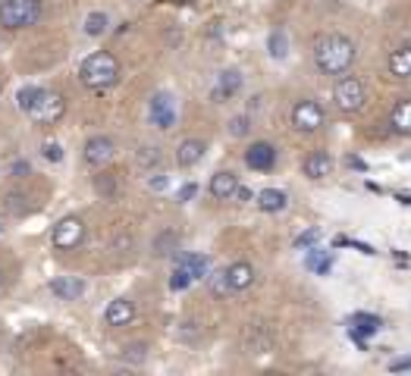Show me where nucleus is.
Here are the masks:
<instances>
[{
    "label": "nucleus",
    "instance_id": "nucleus-1",
    "mask_svg": "<svg viewBox=\"0 0 411 376\" xmlns=\"http://www.w3.org/2000/svg\"><path fill=\"white\" fill-rule=\"evenodd\" d=\"M314 63L323 75H345L355 63V41L345 35H321L314 41Z\"/></svg>",
    "mask_w": 411,
    "mask_h": 376
},
{
    "label": "nucleus",
    "instance_id": "nucleus-2",
    "mask_svg": "<svg viewBox=\"0 0 411 376\" xmlns=\"http://www.w3.org/2000/svg\"><path fill=\"white\" fill-rule=\"evenodd\" d=\"M79 82L91 91L113 88V85L120 82V60L113 57L110 51L91 53V57L82 60V66H79Z\"/></svg>",
    "mask_w": 411,
    "mask_h": 376
},
{
    "label": "nucleus",
    "instance_id": "nucleus-3",
    "mask_svg": "<svg viewBox=\"0 0 411 376\" xmlns=\"http://www.w3.org/2000/svg\"><path fill=\"white\" fill-rule=\"evenodd\" d=\"M41 19V0H3L0 3V25L10 32L38 25Z\"/></svg>",
    "mask_w": 411,
    "mask_h": 376
},
{
    "label": "nucleus",
    "instance_id": "nucleus-4",
    "mask_svg": "<svg viewBox=\"0 0 411 376\" xmlns=\"http://www.w3.org/2000/svg\"><path fill=\"white\" fill-rule=\"evenodd\" d=\"M333 101H336L339 113H358L367 101L364 82L355 79V75H339V82L333 85Z\"/></svg>",
    "mask_w": 411,
    "mask_h": 376
},
{
    "label": "nucleus",
    "instance_id": "nucleus-5",
    "mask_svg": "<svg viewBox=\"0 0 411 376\" xmlns=\"http://www.w3.org/2000/svg\"><path fill=\"white\" fill-rule=\"evenodd\" d=\"M292 125H295L299 132H317V129H323V125H327V110H323V103L311 101V97L299 101L292 107Z\"/></svg>",
    "mask_w": 411,
    "mask_h": 376
},
{
    "label": "nucleus",
    "instance_id": "nucleus-6",
    "mask_svg": "<svg viewBox=\"0 0 411 376\" xmlns=\"http://www.w3.org/2000/svg\"><path fill=\"white\" fill-rule=\"evenodd\" d=\"M51 242H53V248H60V251L79 248V245L85 242V220L82 216H63V220L53 226Z\"/></svg>",
    "mask_w": 411,
    "mask_h": 376
},
{
    "label": "nucleus",
    "instance_id": "nucleus-7",
    "mask_svg": "<svg viewBox=\"0 0 411 376\" xmlns=\"http://www.w3.org/2000/svg\"><path fill=\"white\" fill-rule=\"evenodd\" d=\"M63 113H66L63 95H57V91H41V97H38V103L29 110V116L41 125H53L63 119Z\"/></svg>",
    "mask_w": 411,
    "mask_h": 376
},
{
    "label": "nucleus",
    "instance_id": "nucleus-8",
    "mask_svg": "<svg viewBox=\"0 0 411 376\" xmlns=\"http://www.w3.org/2000/svg\"><path fill=\"white\" fill-rule=\"evenodd\" d=\"M113 154H116V145H113L110 135H95V138L85 141V163L88 166H107V163L113 160Z\"/></svg>",
    "mask_w": 411,
    "mask_h": 376
},
{
    "label": "nucleus",
    "instance_id": "nucleus-9",
    "mask_svg": "<svg viewBox=\"0 0 411 376\" xmlns=\"http://www.w3.org/2000/svg\"><path fill=\"white\" fill-rule=\"evenodd\" d=\"M245 163L258 173H270L277 166V148L270 141H254L251 148L245 151Z\"/></svg>",
    "mask_w": 411,
    "mask_h": 376
},
{
    "label": "nucleus",
    "instance_id": "nucleus-10",
    "mask_svg": "<svg viewBox=\"0 0 411 376\" xmlns=\"http://www.w3.org/2000/svg\"><path fill=\"white\" fill-rule=\"evenodd\" d=\"M151 123L158 125V129H173V123H176V107H173V97L170 95H154L151 97Z\"/></svg>",
    "mask_w": 411,
    "mask_h": 376
},
{
    "label": "nucleus",
    "instance_id": "nucleus-11",
    "mask_svg": "<svg viewBox=\"0 0 411 376\" xmlns=\"http://www.w3.org/2000/svg\"><path fill=\"white\" fill-rule=\"evenodd\" d=\"M242 91V73L239 69H223V73L217 75V85H214V91H210V97L217 103L229 101V97H236Z\"/></svg>",
    "mask_w": 411,
    "mask_h": 376
},
{
    "label": "nucleus",
    "instance_id": "nucleus-12",
    "mask_svg": "<svg viewBox=\"0 0 411 376\" xmlns=\"http://www.w3.org/2000/svg\"><path fill=\"white\" fill-rule=\"evenodd\" d=\"M226 282H229V292H245V288L254 286V266L248 260H236L223 270Z\"/></svg>",
    "mask_w": 411,
    "mask_h": 376
},
{
    "label": "nucleus",
    "instance_id": "nucleus-13",
    "mask_svg": "<svg viewBox=\"0 0 411 376\" xmlns=\"http://www.w3.org/2000/svg\"><path fill=\"white\" fill-rule=\"evenodd\" d=\"M204 151H208V145H204L201 138H186V141H179V148H176V163H179L182 170H188V166L204 160Z\"/></svg>",
    "mask_w": 411,
    "mask_h": 376
},
{
    "label": "nucleus",
    "instance_id": "nucleus-14",
    "mask_svg": "<svg viewBox=\"0 0 411 376\" xmlns=\"http://www.w3.org/2000/svg\"><path fill=\"white\" fill-rule=\"evenodd\" d=\"M301 170H305L308 179H327L333 173V157L327 151H311L305 157V163H301Z\"/></svg>",
    "mask_w": 411,
    "mask_h": 376
},
{
    "label": "nucleus",
    "instance_id": "nucleus-15",
    "mask_svg": "<svg viewBox=\"0 0 411 376\" xmlns=\"http://www.w3.org/2000/svg\"><path fill=\"white\" fill-rule=\"evenodd\" d=\"M51 292L57 298H63V301H75V298L85 295V279H79V276H57L51 282Z\"/></svg>",
    "mask_w": 411,
    "mask_h": 376
},
{
    "label": "nucleus",
    "instance_id": "nucleus-16",
    "mask_svg": "<svg viewBox=\"0 0 411 376\" xmlns=\"http://www.w3.org/2000/svg\"><path fill=\"white\" fill-rule=\"evenodd\" d=\"M107 326H129L135 320V304L129 298H116V301L107 304V314H104Z\"/></svg>",
    "mask_w": 411,
    "mask_h": 376
},
{
    "label": "nucleus",
    "instance_id": "nucleus-17",
    "mask_svg": "<svg viewBox=\"0 0 411 376\" xmlns=\"http://www.w3.org/2000/svg\"><path fill=\"white\" fill-rule=\"evenodd\" d=\"M179 242H182V236L176 229H164V232H158L154 242H151V254H154V258H173V254L179 251Z\"/></svg>",
    "mask_w": 411,
    "mask_h": 376
},
{
    "label": "nucleus",
    "instance_id": "nucleus-18",
    "mask_svg": "<svg viewBox=\"0 0 411 376\" xmlns=\"http://www.w3.org/2000/svg\"><path fill=\"white\" fill-rule=\"evenodd\" d=\"M236 188H239V179H236V173H229V170L214 173V179H210V195L217 201H229L232 195H236Z\"/></svg>",
    "mask_w": 411,
    "mask_h": 376
},
{
    "label": "nucleus",
    "instance_id": "nucleus-19",
    "mask_svg": "<svg viewBox=\"0 0 411 376\" xmlns=\"http://www.w3.org/2000/svg\"><path fill=\"white\" fill-rule=\"evenodd\" d=\"M270 345H273V336H270L267 326H261V323L248 326V332H245V348H248V351H251V354H264V351H270Z\"/></svg>",
    "mask_w": 411,
    "mask_h": 376
},
{
    "label": "nucleus",
    "instance_id": "nucleus-20",
    "mask_svg": "<svg viewBox=\"0 0 411 376\" xmlns=\"http://www.w3.org/2000/svg\"><path fill=\"white\" fill-rule=\"evenodd\" d=\"M386 69H389V75H396V79H411V45H402L399 51L389 53Z\"/></svg>",
    "mask_w": 411,
    "mask_h": 376
},
{
    "label": "nucleus",
    "instance_id": "nucleus-21",
    "mask_svg": "<svg viewBox=\"0 0 411 376\" xmlns=\"http://www.w3.org/2000/svg\"><path fill=\"white\" fill-rule=\"evenodd\" d=\"M389 125H393V132H399V135H411V97H402V101L393 107Z\"/></svg>",
    "mask_w": 411,
    "mask_h": 376
},
{
    "label": "nucleus",
    "instance_id": "nucleus-22",
    "mask_svg": "<svg viewBox=\"0 0 411 376\" xmlns=\"http://www.w3.org/2000/svg\"><path fill=\"white\" fill-rule=\"evenodd\" d=\"M95 192L101 195L104 201H116L120 198V176L110 170H101L95 176Z\"/></svg>",
    "mask_w": 411,
    "mask_h": 376
},
{
    "label": "nucleus",
    "instance_id": "nucleus-23",
    "mask_svg": "<svg viewBox=\"0 0 411 376\" xmlns=\"http://www.w3.org/2000/svg\"><path fill=\"white\" fill-rule=\"evenodd\" d=\"M179 266L186 270L188 276H192V282L195 279H204V276H208V270H210V258H204V254H182Z\"/></svg>",
    "mask_w": 411,
    "mask_h": 376
},
{
    "label": "nucleus",
    "instance_id": "nucleus-24",
    "mask_svg": "<svg viewBox=\"0 0 411 376\" xmlns=\"http://www.w3.org/2000/svg\"><path fill=\"white\" fill-rule=\"evenodd\" d=\"M286 192H279V188H264L261 195H258V207H261L264 214H279L286 207Z\"/></svg>",
    "mask_w": 411,
    "mask_h": 376
},
{
    "label": "nucleus",
    "instance_id": "nucleus-25",
    "mask_svg": "<svg viewBox=\"0 0 411 376\" xmlns=\"http://www.w3.org/2000/svg\"><path fill=\"white\" fill-rule=\"evenodd\" d=\"M29 195H23V192H7L3 195V210L7 214H13V216H25V214H32V204H29Z\"/></svg>",
    "mask_w": 411,
    "mask_h": 376
},
{
    "label": "nucleus",
    "instance_id": "nucleus-26",
    "mask_svg": "<svg viewBox=\"0 0 411 376\" xmlns=\"http://www.w3.org/2000/svg\"><path fill=\"white\" fill-rule=\"evenodd\" d=\"M160 160H164V151H160L158 145H142L138 154H135V163H138L142 170H154V166H160Z\"/></svg>",
    "mask_w": 411,
    "mask_h": 376
},
{
    "label": "nucleus",
    "instance_id": "nucleus-27",
    "mask_svg": "<svg viewBox=\"0 0 411 376\" xmlns=\"http://www.w3.org/2000/svg\"><path fill=\"white\" fill-rule=\"evenodd\" d=\"M349 323H351V332H358V336H374L383 326L380 317H374V314H355Z\"/></svg>",
    "mask_w": 411,
    "mask_h": 376
},
{
    "label": "nucleus",
    "instance_id": "nucleus-28",
    "mask_svg": "<svg viewBox=\"0 0 411 376\" xmlns=\"http://www.w3.org/2000/svg\"><path fill=\"white\" fill-rule=\"evenodd\" d=\"M107 29H110L107 13H88V16H85V35H88V38H101Z\"/></svg>",
    "mask_w": 411,
    "mask_h": 376
},
{
    "label": "nucleus",
    "instance_id": "nucleus-29",
    "mask_svg": "<svg viewBox=\"0 0 411 376\" xmlns=\"http://www.w3.org/2000/svg\"><path fill=\"white\" fill-rule=\"evenodd\" d=\"M41 91L45 88H38V85H25V88H19V95H16V103H19V110L29 113L32 107L38 103V97H41Z\"/></svg>",
    "mask_w": 411,
    "mask_h": 376
},
{
    "label": "nucleus",
    "instance_id": "nucleus-30",
    "mask_svg": "<svg viewBox=\"0 0 411 376\" xmlns=\"http://www.w3.org/2000/svg\"><path fill=\"white\" fill-rule=\"evenodd\" d=\"M308 270H314V273H329V266H333V258H329L327 251H311V254H308Z\"/></svg>",
    "mask_w": 411,
    "mask_h": 376
},
{
    "label": "nucleus",
    "instance_id": "nucleus-31",
    "mask_svg": "<svg viewBox=\"0 0 411 376\" xmlns=\"http://www.w3.org/2000/svg\"><path fill=\"white\" fill-rule=\"evenodd\" d=\"M267 51H270V57H273V60H283L286 57V51H289V41H286L283 32H273V35L267 38Z\"/></svg>",
    "mask_w": 411,
    "mask_h": 376
},
{
    "label": "nucleus",
    "instance_id": "nucleus-32",
    "mask_svg": "<svg viewBox=\"0 0 411 376\" xmlns=\"http://www.w3.org/2000/svg\"><path fill=\"white\" fill-rule=\"evenodd\" d=\"M145 358H148V345H145V342H132V345L123 348V361L145 364Z\"/></svg>",
    "mask_w": 411,
    "mask_h": 376
},
{
    "label": "nucleus",
    "instance_id": "nucleus-33",
    "mask_svg": "<svg viewBox=\"0 0 411 376\" xmlns=\"http://www.w3.org/2000/svg\"><path fill=\"white\" fill-rule=\"evenodd\" d=\"M208 286H210V292H214V295H217V298L232 295V292H229V282H226V276H223V270H220V273H214V276H210V282H208Z\"/></svg>",
    "mask_w": 411,
    "mask_h": 376
},
{
    "label": "nucleus",
    "instance_id": "nucleus-34",
    "mask_svg": "<svg viewBox=\"0 0 411 376\" xmlns=\"http://www.w3.org/2000/svg\"><path fill=\"white\" fill-rule=\"evenodd\" d=\"M248 132H251V123H248V116H232L229 119V135H232V138H245Z\"/></svg>",
    "mask_w": 411,
    "mask_h": 376
},
{
    "label": "nucleus",
    "instance_id": "nucleus-35",
    "mask_svg": "<svg viewBox=\"0 0 411 376\" xmlns=\"http://www.w3.org/2000/svg\"><path fill=\"white\" fill-rule=\"evenodd\" d=\"M188 286H192V276H188L182 266H176V273L170 276V288L173 292H182V288H188Z\"/></svg>",
    "mask_w": 411,
    "mask_h": 376
},
{
    "label": "nucleus",
    "instance_id": "nucleus-36",
    "mask_svg": "<svg viewBox=\"0 0 411 376\" xmlns=\"http://www.w3.org/2000/svg\"><path fill=\"white\" fill-rule=\"evenodd\" d=\"M41 154H45V160H51V163L63 160V148L57 145V141H45V145H41Z\"/></svg>",
    "mask_w": 411,
    "mask_h": 376
},
{
    "label": "nucleus",
    "instance_id": "nucleus-37",
    "mask_svg": "<svg viewBox=\"0 0 411 376\" xmlns=\"http://www.w3.org/2000/svg\"><path fill=\"white\" fill-rule=\"evenodd\" d=\"M166 185H170V176H164V173H154V176L148 179V188H151V192H164Z\"/></svg>",
    "mask_w": 411,
    "mask_h": 376
},
{
    "label": "nucleus",
    "instance_id": "nucleus-38",
    "mask_svg": "<svg viewBox=\"0 0 411 376\" xmlns=\"http://www.w3.org/2000/svg\"><path fill=\"white\" fill-rule=\"evenodd\" d=\"M317 238H321V232H317V229H308V232H301V236L295 238V248H308V245L317 242Z\"/></svg>",
    "mask_w": 411,
    "mask_h": 376
},
{
    "label": "nucleus",
    "instance_id": "nucleus-39",
    "mask_svg": "<svg viewBox=\"0 0 411 376\" xmlns=\"http://www.w3.org/2000/svg\"><path fill=\"white\" fill-rule=\"evenodd\" d=\"M195 195H198V185H195V182H188V185H182V188H179V201H182V204L192 201Z\"/></svg>",
    "mask_w": 411,
    "mask_h": 376
},
{
    "label": "nucleus",
    "instance_id": "nucleus-40",
    "mask_svg": "<svg viewBox=\"0 0 411 376\" xmlns=\"http://www.w3.org/2000/svg\"><path fill=\"white\" fill-rule=\"evenodd\" d=\"M182 326H186V329H179V332H176V336H179V339H186V342L198 339V329H195V323H182Z\"/></svg>",
    "mask_w": 411,
    "mask_h": 376
},
{
    "label": "nucleus",
    "instance_id": "nucleus-41",
    "mask_svg": "<svg viewBox=\"0 0 411 376\" xmlns=\"http://www.w3.org/2000/svg\"><path fill=\"white\" fill-rule=\"evenodd\" d=\"M10 173H13V176H25V173H32L29 160H16L13 166H10Z\"/></svg>",
    "mask_w": 411,
    "mask_h": 376
},
{
    "label": "nucleus",
    "instance_id": "nucleus-42",
    "mask_svg": "<svg viewBox=\"0 0 411 376\" xmlns=\"http://www.w3.org/2000/svg\"><path fill=\"white\" fill-rule=\"evenodd\" d=\"M393 373H405V370H411V358H402V361H393Z\"/></svg>",
    "mask_w": 411,
    "mask_h": 376
},
{
    "label": "nucleus",
    "instance_id": "nucleus-43",
    "mask_svg": "<svg viewBox=\"0 0 411 376\" xmlns=\"http://www.w3.org/2000/svg\"><path fill=\"white\" fill-rule=\"evenodd\" d=\"M232 198H239V201H251V192H248L245 185H239V188H236V195H232Z\"/></svg>",
    "mask_w": 411,
    "mask_h": 376
},
{
    "label": "nucleus",
    "instance_id": "nucleus-44",
    "mask_svg": "<svg viewBox=\"0 0 411 376\" xmlns=\"http://www.w3.org/2000/svg\"><path fill=\"white\" fill-rule=\"evenodd\" d=\"M349 166H355V170H367V166L358 160V157H349Z\"/></svg>",
    "mask_w": 411,
    "mask_h": 376
},
{
    "label": "nucleus",
    "instance_id": "nucleus-45",
    "mask_svg": "<svg viewBox=\"0 0 411 376\" xmlns=\"http://www.w3.org/2000/svg\"><path fill=\"white\" fill-rule=\"evenodd\" d=\"M399 201H402V204H411V195H399Z\"/></svg>",
    "mask_w": 411,
    "mask_h": 376
},
{
    "label": "nucleus",
    "instance_id": "nucleus-46",
    "mask_svg": "<svg viewBox=\"0 0 411 376\" xmlns=\"http://www.w3.org/2000/svg\"><path fill=\"white\" fill-rule=\"evenodd\" d=\"M0 288H3V270H0Z\"/></svg>",
    "mask_w": 411,
    "mask_h": 376
},
{
    "label": "nucleus",
    "instance_id": "nucleus-47",
    "mask_svg": "<svg viewBox=\"0 0 411 376\" xmlns=\"http://www.w3.org/2000/svg\"><path fill=\"white\" fill-rule=\"evenodd\" d=\"M0 236H3V223H0Z\"/></svg>",
    "mask_w": 411,
    "mask_h": 376
},
{
    "label": "nucleus",
    "instance_id": "nucleus-48",
    "mask_svg": "<svg viewBox=\"0 0 411 376\" xmlns=\"http://www.w3.org/2000/svg\"><path fill=\"white\" fill-rule=\"evenodd\" d=\"M179 3H188V0H179Z\"/></svg>",
    "mask_w": 411,
    "mask_h": 376
}]
</instances>
